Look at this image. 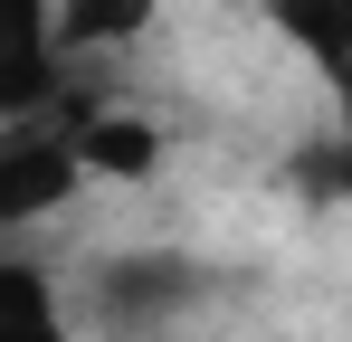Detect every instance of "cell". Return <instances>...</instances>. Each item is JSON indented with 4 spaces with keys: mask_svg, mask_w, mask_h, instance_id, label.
<instances>
[{
    "mask_svg": "<svg viewBox=\"0 0 352 342\" xmlns=\"http://www.w3.org/2000/svg\"><path fill=\"white\" fill-rule=\"evenodd\" d=\"M143 162H153V133L86 105V181H96V171H143Z\"/></svg>",
    "mask_w": 352,
    "mask_h": 342,
    "instance_id": "5",
    "label": "cell"
},
{
    "mask_svg": "<svg viewBox=\"0 0 352 342\" xmlns=\"http://www.w3.org/2000/svg\"><path fill=\"white\" fill-rule=\"evenodd\" d=\"M76 190H86V105L0 124V238L58 219Z\"/></svg>",
    "mask_w": 352,
    "mask_h": 342,
    "instance_id": "1",
    "label": "cell"
},
{
    "mask_svg": "<svg viewBox=\"0 0 352 342\" xmlns=\"http://www.w3.org/2000/svg\"><path fill=\"white\" fill-rule=\"evenodd\" d=\"M0 342H76L48 266H29V257H0Z\"/></svg>",
    "mask_w": 352,
    "mask_h": 342,
    "instance_id": "3",
    "label": "cell"
},
{
    "mask_svg": "<svg viewBox=\"0 0 352 342\" xmlns=\"http://www.w3.org/2000/svg\"><path fill=\"white\" fill-rule=\"evenodd\" d=\"M143 19H153V0H58L67 57H76V48H115V38H133Z\"/></svg>",
    "mask_w": 352,
    "mask_h": 342,
    "instance_id": "4",
    "label": "cell"
},
{
    "mask_svg": "<svg viewBox=\"0 0 352 342\" xmlns=\"http://www.w3.org/2000/svg\"><path fill=\"white\" fill-rule=\"evenodd\" d=\"M67 105V38L58 0H0V124Z\"/></svg>",
    "mask_w": 352,
    "mask_h": 342,
    "instance_id": "2",
    "label": "cell"
}]
</instances>
